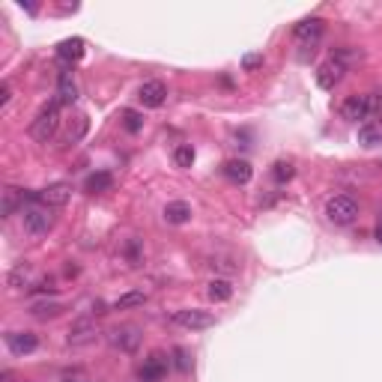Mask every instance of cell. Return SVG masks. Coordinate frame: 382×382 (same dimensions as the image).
Here are the masks:
<instances>
[{
  "instance_id": "f1b7e54d",
  "label": "cell",
  "mask_w": 382,
  "mask_h": 382,
  "mask_svg": "<svg viewBox=\"0 0 382 382\" xmlns=\"http://www.w3.org/2000/svg\"><path fill=\"white\" fill-rule=\"evenodd\" d=\"M174 356H176V367H179V370H191V362H188V356L183 353V349H176Z\"/></svg>"
},
{
  "instance_id": "4316f807",
  "label": "cell",
  "mask_w": 382,
  "mask_h": 382,
  "mask_svg": "<svg viewBox=\"0 0 382 382\" xmlns=\"http://www.w3.org/2000/svg\"><path fill=\"white\" fill-rule=\"evenodd\" d=\"M123 120H125V129H129L132 135H135V132H141V114H137V111H125V114H123Z\"/></svg>"
},
{
  "instance_id": "30bf717a",
  "label": "cell",
  "mask_w": 382,
  "mask_h": 382,
  "mask_svg": "<svg viewBox=\"0 0 382 382\" xmlns=\"http://www.w3.org/2000/svg\"><path fill=\"white\" fill-rule=\"evenodd\" d=\"M137 99H141L144 108H162L167 102V87L162 81H144L141 90H137Z\"/></svg>"
},
{
  "instance_id": "603a6c76",
  "label": "cell",
  "mask_w": 382,
  "mask_h": 382,
  "mask_svg": "<svg viewBox=\"0 0 382 382\" xmlns=\"http://www.w3.org/2000/svg\"><path fill=\"white\" fill-rule=\"evenodd\" d=\"M146 302V293L141 290H132V293H123L120 299L111 302V311H129V307H141Z\"/></svg>"
},
{
  "instance_id": "4fadbf2b",
  "label": "cell",
  "mask_w": 382,
  "mask_h": 382,
  "mask_svg": "<svg viewBox=\"0 0 382 382\" xmlns=\"http://www.w3.org/2000/svg\"><path fill=\"white\" fill-rule=\"evenodd\" d=\"M358 144L374 150V146H382V120H365L358 125Z\"/></svg>"
},
{
  "instance_id": "3957f363",
  "label": "cell",
  "mask_w": 382,
  "mask_h": 382,
  "mask_svg": "<svg viewBox=\"0 0 382 382\" xmlns=\"http://www.w3.org/2000/svg\"><path fill=\"white\" fill-rule=\"evenodd\" d=\"M326 218L332 221V224L337 227H346V224H353V221L358 218V204L349 194H335V197H328V204H326Z\"/></svg>"
},
{
  "instance_id": "7a4b0ae2",
  "label": "cell",
  "mask_w": 382,
  "mask_h": 382,
  "mask_svg": "<svg viewBox=\"0 0 382 382\" xmlns=\"http://www.w3.org/2000/svg\"><path fill=\"white\" fill-rule=\"evenodd\" d=\"M57 125H60V102H48V105H42L36 120L30 123V137L39 144H48L57 135Z\"/></svg>"
},
{
  "instance_id": "1f68e13d",
  "label": "cell",
  "mask_w": 382,
  "mask_h": 382,
  "mask_svg": "<svg viewBox=\"0 0 382 382\" xmlns=\"http://www.w3.org/2000/svg\"><path fill=\"white\" fill-rule=\"evenodd\" d=\"M376 242H382V215H379V224H376Z\"/></svg>"
},
{
  "instance_id": "7c38bea8",
  "label": "cell",
  "mask_w": 382,
  "mask_h": 382,
  "mask_svg": "<svg viewBox=\"0 0 382 382\" xmlns=\"http://www.w3.org/2000/svg\"><path fill=\"white\" fill-rule=\"evenodd\" d=\"M224 176L230 179V183H236V185H245V183H251V176H254V171H251V165L245 162V158H230V162H224Z\"/></svg>"
},
{
  "instance_id": "484cf974",
  "label": "cell",
  "mask_w": 382,
  "mask_h": 382,
  "mask_svg": "<svg viewBox=\"0 0 382 382\" xmlns=\"http://www.w3.org/2000/svg\"><path fill=\"white\" fill-rule=\"evenodd\" d=\"M293 165L290 162H278V165H275V171H272V176L275 179H278V183H286V179H293Z\"/></svg>"
},
{
  "instance_id": "4dcf8cb0",
  "label": "cell",
  "mask_w": 382,
  "mask_h": 382,
  "mask_svg": "<svg viewBox=\"0 0 382 382\" xmlns=\"http://www.w3.org/2000/svg\"><path fill=\"white\" fill-rule=\"evenodd\" d=\"M0 382H15V374L13 370H3V374H0Z\"/></svg>"
},
{
  "instance_id": "9c48e42d",
  "label": "cell",
  "mask_w": 382,
  "mask_h": 382,
  "mask_svg": "<svg viewBox=\"0 0 382 382\" xmlns=\"http://www.w3.org/2000/svg\"><path fill=\"white\" fill-rule=\"evenodd\" d=\"M69 197H72V185H66V183H54V185L42 188L39 194H30V200H33V204H42V206H48V209L66 206Z\"/></svg>"
},
{
  "instance_id": "e0dca14e",
  "label": "cell",
  "mask_w": 382,
  "mask_h": 382,
  "mask_svg": "<svg viewBox=\"0 0 382 382\" xmlns=\"http://www.w3.org/2000/svg\"><path fill=\"white\" fill-rule=\"evenodd\" d=\"M18 206H24V191H18V188H3V204H0V215L3 218H13Z\"/></svg>"
},
{
  "instance_id": "f546056e",
  "label": "cell",
  "mask_w": 382,
  "mask_h": 382,
  "mask_svg": "<svg viewBox=\"0 0 382 382\" xmlns=\"http://www.w3.org/2000/svg\"><path fill=\"white\" fill-rule=\"evenodd\" d=\"M260 63H263V54H248V57H245V63H242V66H245V69L251 72V69H257Z\"/></svg>"
},
{
  "instance_id": "6da1fadb",
  "label": "cell",
  "mask_w": 382,
  "mask_h": 382,
  "mask_svg": "<svg viewBox=\"0 0 382 382\" xmlns=\"http://www.w3.org/2000/svg\"><path fill=\"white\" fill-rule=\"evenodd\" d=\"M349 57H353V51H346V48L335 51V54L328 57L320 69H316V84H320L323 90H335L337 84L344 81V75H346V63H349Z\"/></svg>"
},
{
  "instance_id": "8992f818",
  "label": "cell",
  "mask_w": 382,
  "mask_h": 382,
  "mask_svg": "<svg viewBox=\"0 0 382 382\" xmlns=\"http://www.w3.org/2000/svg\"><path fill=\"white\" fill-rule=\"evenodd\" d=\"M376 108L374 96H349V99L341 105V116L346 123H358V120H370V114Z\"/></svg>"
},
{
  "instance_id": "8fae6325",
  "label": "cell",
  "mask_w": 382,
  "mask_h": 382,
  "mask_svg": "<svg viewBox=\"0 0 382 382\" xmlns=\"http://www.w3.org/2000/svg\"><path fill=\"white\" fill-rule=\"evenodd\" d=\"M6 346H9V353H13V356H30V353H36L39 337L33 332H9L6 335Z\"/></svg>"
},
{
  "instance_id": "277c9868",
  "label": "cell",
  "mask_w": 382,
  "mask_h": 382,
  "mask_svg": "<svg viewBox=\"0 0 382 382\" xmlns=\"http://www.w3.org/2000/svg\"><path fill=\"white\" fill-rule=\"evenodd\" d=\"M174 323L179 328H188V332H204V328L215 326V314L204 311V307H183L174 314Z\"/></svg>"
},
{
  "instance_id": "cb8c5ba5",
  "label": "cell",
  "mask_w": 382,
  "mask_h": 382,
  "mask_svg": "<svg viewBox=\"0 0 382 382\" xmlns=\"http://www.w3.org/2000/svg\"><path fill=\"white\" fill-rule=\"evenodd\" d=\"M174 162H176L179 167H191V165H194V146H191V144L176 146V153H174Z\"/></svg>"
},
{
  "instance_id": "83f0119b",
  "label": "cell",
  "mask_w": 382,
  "mask_h": 382,
  "mask_svg": "<svg viewBox=\"0 0 382 382\" xmlns=\"http://www.w3.org/2000/svg\"><path fill=\"white\" fill-rule=\"evenodd\" d=\"M9 102H13V84L3 81V84H0V108H6Z\"/></svg>"
},
{
  "instance_id": "ac0fdd59",
  "label": "cell",
  "mask_w": 382,
  "mask_h": 382,
  "mask_svg": "<svg viewBox=\"0 0 382 382\" xmlns=\"http://www.w3.org/2000/svg\"><path fill=\"white\" fill-rule=\"evenodd\" d=\"M165 221L167 224H188L191 221V206L185 200H174V204L165 206Z\"/></svg>"
},
{
  "instance_id": "d4e9b609",
  "label": "cell",
  "mask_w": 382,
  "mask_h": 382,
  "mask_svg": "<svg viewBox=\"0 0 382 382\" xmlns=\"http://www.w3.org/2000/svg\"><path fill=\"white\" fill-rule=\"evenodd\" d=\"M27 278H30V269L27 266H18L13 275H9V286H13V290H21V286L27 284Z\"/></svg>"
},
{
  "instance_id": "9a60e30c",
  "label": "cell",
  "mask_w": 382,
  "mask_h": 382,
  "mask_svg": "<svg viewBox=\"0 0 382 382\" xmlns=\"http://www.w3.org/2000/svg\"><path fill=\"white\" fill-rule=\"evenodd\" d=\"M57 102L60 105H75L78 102V84L72 78V72H63L57 78Z\"/></svg>"
},
{
  "instance_id": "5bb4252c",
  "label": "cell",
  "mask_w": 382,
  "mask_h": 382,
  "mask_svg": "<svg viewBox=\"0 0 382 382\" xmlns=\"http://www.w3.org/2000/svg\"><path fill=\"white\" fill-rule=\"evenodd\" d=\"M167 374V362L162 356H150L146 362L141 365V370H137V376H141V382H158Z\"/></svg>"
},
{
  "instance_id": "2e32d148",
  "label": "cell",
  "mask_w": 382,
  "mask_h": 382,
  "mask_svg": "<svg viewBox=\"0 0 382 382\" xmlns=\"http://www.w3.org/2000/svg\"><path fill=\"white\" fill-rule=\"evenodd\" d=\"M296 39H302V42H316L323 36V18H305L302 24H296Z\"/></svg>"
},
{
  "instance_id": "52a82bcc",
  "label": "cell",
  "mask_w": 382,
  "mask_h": 382,
  "mask_svg": "<svg viewBox=\"0 0 382 382\" xmlns=\"http://www.w3.org/2000/svg\"><path fill=\"white\" fill-rule=\"evenodd\" d=\"M96 337H99V326H96L90 316H81V320H75L69 326V332H66V344L69 346H90Z\"/></svg>"
},
{
  "instance_id": "ba28073f",
  "label": "cell",
  "mask_w": 382,
  "mask_h": 382,
  "mask_svg": "<svg viewBox=\"0 0 382 382\" xmlns=\"http://www.w3.org/2000/svg\"><path fill=\"white\" fill-rule=\"evenodd\" d=\"M108 344L120 353H135L141 346V328L137 326H116L108 332Z\"/></svg>"
},
{
  "instance_id": "d6986e66",
  "label": "cell",
  "mask_w": 382,
  "mask_h": 382,
  "mask_svg": "<svg viewBox=\"0 0 382 382\" xmlns=\"http://www.w3.org/2000/svg\"><path fill=\"white\" fill-rule=\"evenodd\" d=\"M57 57H60V60H66V63L81 60V57H84V39H78V36L63 39L60 45H57Z\"/></svg>"
},
{
  "instance_id": "ffe728a7",
  "label": "cell",
  "mask_w": 382,
  "mask_h": 382,
  "mask_svg": "<svg viewBox=\"0 0 382 382\" xmlns=\"http://www.w3.org/2000/svg\"><path fill=\"white\" fill-rule=\"evenodd\" d=\"M84 188H87V194H105V191L114 188V176H111L108 171H96V174L87 176Z\"/></svg>"
},
{
  "instance_id": "5b68a950",
  "label": "cell",
  "mask_w": 382,
  "mask_h": 382,
  "mask_svg": "<svg viewBox=\"0 0 382 382\" xmlns=\"http://www.w3.org/2000/svg\"><path fill=\"white\" fill-rule=\"evenodd\" d=\"M51 227H54V215H51L48 206L30 204L24 209V230L30 233V236H42V233H48Z\"/></svg>"
},
{
  "instance_id": "7402d4cb",
  "label": "cell",
  "mask_w": 382,
  "mask_h": 382,
  "mask_svg": "<svg viewBox=\"0 0 382 382\" xmlns=\"http://www.w3.org/2000/svg\"><path fill=\"white\" fill-rule=\"evenodd\" d=\"M30 314H33L36 320H54V316L63 314V305H60V302L42 299V302H33V305H30Z\"/></svg>"
},
{
  "instance_id": "44dd1931",
  "label": "cell",
  "mask_w": 382,
  "mask_h": 382,
  "mask_svg": "<svg viewBox=\"0 0 382 382\" xmlns=\"http://www.w3.org/2000/svg\"><path fill=\"white\" fill-rule=\"evenodd\" d=\"M206 296H209L212 302H227L230 296H233V284L227 278H212L206 284Z\"/></svg>"
}]
</instances>
